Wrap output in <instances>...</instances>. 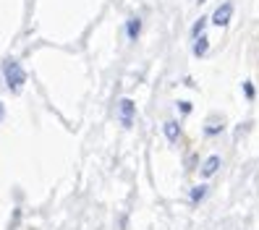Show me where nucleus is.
Here are the masks:
<instances>
[{
    "label": "nucleus",
    "mask_w": 259,
    "mask_h": 230,
    "mask_svg": "<svg viewBox=\"0 0 259 230\" xmlns=\"http://www.w3.org/2000/svg\"><path fill=\"white\" fill-rule=\"evenodd\" d=\"M165 136H167V142H178V136H181V126L176 123V120H167V123L162 126Z\"/></svg>",
    "instance_id": "423d86ee"
},
{
    "label": "nucleus",
    "mask_w": 259,
    "mask_h": 230,
    "mask_svg": "<svg viewBox=\"0 0 259 230\" xmlns=\"http://www.w3.org/2000/svg\"><path fill=\"white\" fill-rule=\"evenodd\" d=\"M204 194H207V186H196V189H191V194H189V199H191V204H196V202H202V199H204Z\"/></svg>",
    "instance_id": "6e6552de"
},
{
    "label": "nucleus",
    "mask_w": 259,
    "mask_h": 230,
    "mask_svg": "<svg viewBox=\"0 0 259 230\" xmlns=\"http://www.w3.org/2000/svg\"><path fill=\"white\" fill-rule=\"evenodd\" d=\"M6 118V107H3V102H0V120Z\"/></svg>",
    "instance_id": "f8f14e48"
},
{
    "label": "nucleus",
    "mask_w": 259,
    "mask_h": 230,
    "mask_svg": "<svg viewBox=\"0 0 259 230\" xmlns=\"http://www.w3.org/2000/svg\"><path fill=\"white\" fill-rule=\"evenodd\" d=\"M118 118H120V123H123L126 128L134 126V118H136V105H134V100H120V105H118Z\"/></svg>",
    "instance_id": "7ed1b4c3"
},
{
    "label": "nucleus",
    "mask_w": 259,
    "mask_h": 230,
    "mask_svg": "<svg viewBox=\"0 0 259 230\" xmlns=\"http://www.w3.org/2000/svg\"><path fill=\"white\" fill-rule=\"evenodd\" d=\"M220 165H223V160H220L218 155H212V157H207V160H204V165H202V175H204V178H209V175H215Z\"/></svg>",
    "instance_id": "20e7f679"
},
{
    "label": "nucleus",
    "mask_w": 259,
    "mask_h": 230,
    "mask_svg": "<svg viewBox=\"0 0 259 230\" xmlns=\"http://www.w3.org/2000/svg\"><path fill=\"white\" fill-rule=\"evenodd\" d=\"M243 95H246L249 100H254L256 91H254V84H251V81H243Z\"/></svg>",
    "instance_id": "9d476101"
},
{
    "label": "nucleus",
    "mask_w": 259,
    "mask_h": 230,
    "mask_svg": "<svg viewBox=\"0 0 259 230\" xmlns=\"http://www.w3.org/2000/svg\"><path fill=\"white\" fill-rule=\"evenodd\" d=\"M178 107H181V113H191V102H178Z\"/></svg>",
    "instance_id": "9b49d317"
},
{
    "label": "nucleus",
    "mask_w": 259,
    "mask_h": 230,
    "mask_svg": "<svg viewBox=\"0 0 259 230\" xmlns=\"http://www.w3.org/2000/svg\"><path fill=\"white\" fill-rule=\"evenodd\" d=\"M204 26H207V16H202V19H199V21H196V24H194V26H191V37H194V39H196V37H199V34H202V32H204Z\"/></svg>",
    "instance_id": "1a4fd4ad"
},
{
    "label": "nucleus",
    "mask_w": 259,
    "mask_h": 230,
    "mask_svg": "<svg viewBox=\"0 0 259 230\" xmlns=\"http://www.w3.org/2000/svg\"><path fill=\"white\" fill-rule=\"evenodd\" d=\"M194 55L196 58H204L207 55V50H209V37H204V34H199V37H196V42H194Z\"/></svg>",
    "instance_id": "39448f33"
},
{
    "label": "nucleus",
    "mask_w": 259,
    "mask_h": 230,
    "mask_svg": "<svg viewBox=\"0 0 259 230\" xmlns=\"http://www.w3.org/2000/svg\"><path fill=\"white\" fill-rule=\"evenodd\" d=\"M231 19H233V3H231V0H225V3H220L215 8V13H212V24H215V26H228Z\"/></svg>",
    "instance_id": "f03ea898"
},
{
    "label": "nucleus",
    "mask_w": 259,
    "mask_h": 230,
    "mask_svg": "<svg viewBox=\"0 0 259 230\" xmlns=\"http://www.w3.org/2000/svg\"><path fill=\"white\" fill-rule=\"evenodd\" d=\"M3 79H6V86H8L11 91H21V86H24V81H26V71L21 68L19 60L8 58L6 63H3Z\"/></svg>",
    "instance_id": "f257e3e1"
},
{
    "label": "nucleus",
    "mask_w": 259,
    "mask_h": 230,
    "mask_svg": "<svg viewBox=\"0 0 259 230\" xmlns=\"http://www.w3.org/2000/svg\"><path fill=\"white\" fill-rule=\"evenodd\" d=\"M139 32H142V19H128V24H126V34H128V39H139Z\"/></svg>",
    "instance_id": "0eeeda50"
}]
</instances>
